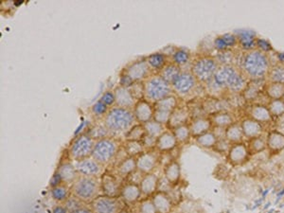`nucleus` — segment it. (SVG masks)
<instances>
[{
    "instance_id": "f257e3e1",
    "label": "nucleus",
    "mask_w": 284,
    "mask_h": 213,
    "mask_svg": "<svg viewBox=\"0 0 284 213\" xmlns=\"http://www.w3.org/2000/svg\"><path fill=\"white\" fill-rule=\"evenodd\" d=\"M249 83L247 77L235 65L220 66L213 80L204 85L208 92L214 97L217 92H230L241 94Z\"/></svg>"
},
{
    "instance_id": "f03ea898",
    "label": "nucleus",
    "mask_w": 284,
    "mask_h": 213,
    "mask_svg": "<svg viewBox=\"0 0 284 213\" xmlns=\"http://www.w3.org/2000/svg\"><path fill=\"white\" fill-rule=\"evenodd\" d=\"M271 67L269 55L256 48L243 53L240 70L249 81H259L266 80Z\"/></svg>"
},
{
    "instance_id": "7ed1b4c3",
    "label": "nucleus",
    "mask_w": 284,
    "mask_h": 213,
    "mask_svg": "<svg viewBox=\"0 0 284 213\" xmlns=\"http://www.w3.org/2000/svg\"><path fill=\"white\" fill-rule=\"evenodd\" d=\"M137 120L133 110L114 106L103 118V124L107 128L111 137L125 136L128 131L136 124Z\"/></svg>"
},
{
    "instance_id": "20e7f679",
    "label": "nucleus",
    "mask_w": 284,
    "mask_h": 213,
    "mask_svg": "<svg viewBox=\"0 0 284 213\" xmlns=\"http://www.w3.org/2000/svg\"><path fill=\"white\" fill-rule=\"evenodd\" d=\"M72 195L80 199L83 203H91L100 195V180L98 177L79 175L71 188Z\"/></svg>"
},
{
    "instance_id": "39448f33",
    "label": "nucleus",
    "mask_w": 284,
    "mask_h": 213,
    "mask_svg": "<svg viewBox=\"0 0 284 213\" xmlns=\"http://www.w3.org/2000/svg\"><path fill=\"white\" fill-rule=\"evenodd\" d=\"M121 142L115 137H106L95 142L91 156L101 165L105 166L111 163L118 155Z\"/></svg>"
},
{
    "instance_id": "423d86ee",
    "label": "nucleus",
    "mask_w": 284,
    "mask_h": 213,
    "mask_svg": "<svg viewBox=\"0 0 284 213\" xmlns=\"http://www.w3.org/2000/svg\"><path fill=\"white\" fill-rule=\"evenodd\" d=\"M219 67L220 65L215 56L205 54L196 57L191 62L189 71L201 85H205L213 80Z\"/></svg>"
},
{
    "instance_id": "0eeeda50",
    "label": "nucleus",
    "mask_w": 284,
    "mask_h": 213,
    "mask_svg": "<svg viewBox=\"0 0 284 213\" xmlns=\"http://www.w3.org/2000/svg\"><path fill=\"white\" fill-rule=\"evenodd\" d=\"M143 84L144 99L154 104L172 94L170 84L166 82L158 73L152 74Z\"/></svg>"
},
{
    "instance_id": "6e6552de",
    "label": "nucleus",
    "mask_w": 284,
    "mask_h": 213,
    "mask_svg": "<svg viewBox=\"0 0 284 213\" xmlns=\"http://www.w3.org/2000/svg\"><path fill=\"white\" fill-rule=\"evenodd\" d=\"M201 85L190 71L183 70L171 84V89L178 99H188L196 93Z\"/></svg>"
},
{
    "instance_id": "1a4fd4ad",
    "label": "nucleus",
    "mask_w": 284,
    "mask_h": 213,
    "mask_svg": "<svg viewBox=\"0 0 284 213\" xmlns=\"http://www.w3.org/2000/svg\"><path fill=\"white\" fill-rule=\"evenodd\" d=\"M95 141L86 133L79 135L73 140L70 148L69 156L73 161L90 157L93 152Z\"/></svg>"
},
{
    "instance_id": "9d476101",
    "label": "nucleus",
    "mask_w": 284,
    "mask_h": 213,
    "mask_svg": "<svg viewBox=\"0 0 284 213\" xmlns=\"http://www.w3.org/2000/svg\"><path fill=\"white\" fill-rule=\"evenodd\" d=\"M178 105L179 99L174 94H171L170 96L157 101L154 104L155 113L153 119L160 124L167 126L170 120V115Z\"/></svg>"
},
{
    "instance_id": "9b49d317",
    "label": "nucleus",
    "mask_w": 284,
    "mask_h": 213,
    "mask_svg": "<svg viewBox=\"0 0 284 213\" xmlns=\"http://www.w3.org/2000/svg\"><path fill=\"white\" fill-rule=\"evenodd\" d=\"M250 157L247 145L244 142L231 144L226 156L227 163L233 168L243 166L249 161Z\"/></svg>"
},
{
    "instance_id": "f8f14e48",
    "label": "nucleus",
    "mask_w": 284,
    "mask_h": 213,
    "mask_svg": "<svg viewBox=\"0 0 284 213\" xmlns=\"http://www.w3.org/2000/svg\"><path fill=\"white\" fill-rule=\"evenodd\" d=\"M147 62L145 59H140L128 64L122 73L127 75L128 77L134 83H140L146 81L152 74Z\"/></svg>"
},
{
    "instance_id": "ddd939ff",
    "label": "nucleus",
    "mask_w": 284,
    "mask_h": 213,
    "mask_svg": "<svg viewBox=\"0 0 284 213\" xmlns=\"http://www.w3.org/2000/svg\"><path fill=\"white\" fill-rule=\"evenodd\" d=\"M118 198L103 194L99 195L90 203L91 210L94 213H118L122 209Z\"/></svg>"
},
{
    "instance_id": "4468645a",
    "label": "nucleus",
    "mask_w": 284,
    "mask_h": 213,
    "mask_svg": "<svg viewBox=\"0 0 284 213\" xmlns=\"http://www.w3.org/2000/svg\"><path fill=\"white\" fill-rule=\"evenodd\" d=\"M73 164L78 173L83 176L100 178V176L104 173L103 172L104 166L101 165L97 160H95L92 156L82 160L73 161Z\"/></svg>"
},
{
    "instance_id": "2eb2a0df",
    "label": "nucleus",
    "mask_w": 284,
    "mask_h": 213,
    "mask_svg": "<svg viewBox=\"0 0 284 213\" xmlns=\"http://www.w3.org/2000/svg\"><path fill=\"white\" fill-rule=\"evenodd\" d=\"M160 161V153L155 150H148L137 157V170L143 174L151 173L156 169L158 162Z\"/></svg>"
},
{
    "instance_id": "dca6fc26",
    "label": "nucleus",
    "mask_w": 284,
    "mask_h": 213,
    "mask_svg": "<svg viewBox=\"0 0 284 213\" xmlns=\"http://www.w3.org/2000/svg\"><path fill=\"white\" fill-rule=\"evenodd\" d=\"M133 113L138 123L145 124L150 120H153L155 106L154 103L148 101L147 99H139L133 108Z\"/></svg>"
},
{
    "instance_id": "f3484780",
    "label": "nucleus",
    "mask_w": 284,
    "mask_h": 213,
    "mask_svg": "<svg viewBox=\"0 0 284 213\" xmlns=\"http://www.w3.org/2000/svg\"><path fill=\"white\" fill-rule=\"evenodd\" d=\"M100 191L103 195L118 197L121 186L118 183V177L111 173L104 172L100 178Z\"/></svg>"
},
{
    "instance_id": "a211bd4d",
    "label": "nucleus",
    "mask_w": 284,
    "mask_h": 213,
    "mask_svg": "<svg viewBox=\"0 0 284 213\" xmlns=\"http://www.w3.org/2000/svg\"><path fill=\"white\" fill-rule=\"evenodd\" d=\"M114 93L116 97V106L133 110L138 99L134 97L133 93L129 88L118 85L114 89Z\"/></svg>"
},
{
    "instance_id": "6ab92c4d",
    "label": "nucleus",
    "mask_w": 284,
    "mask_h": 213,
    "mask_svg": "<svg viewBox=\"0 0 284 213\" xmlns=\"http://www.w3.org/2000/svg\"><path fill=\"white\" fill-rule=\"evenodd\" d=\"M248 117L264 126L268 125L274 121V118L270 113L267 105L263 103L251 104L248 111Z\"/></svg>"
},
{
    "instance_id": "aec40b11",
    "label": "nucleus",
    "mask_w": 284,
    "mask_h": 213,
    "mask_svg": "<svg viewBox=\"0 0 284 213\" xmlns=\"http://www.w3.org/2000/svg\"><path fill=\"white\" fill-rule=\"evenodd\" d=\"M267 151L271 155H279L284 151V133L273 129L266 134Z\"/></svg>"
},
{
    "instance_id": "412c9836",
    "label": "nucleus",
    "mask_w": 284,
    "mask_h": 213,
    "mask_svg": "<svg viewBox=\"0 0 284 213\" xmlns=\"http://www.w3.org/2000/svg\"><path fill=\"white\" fill-rule=\"evenodd\" d=\"M241 128L242 132L244 135V139L251 140L254 138H258L260 136H263L265 132V126L260 124V122L256 121L253 118L246 117L243 118L241 121Z\"/></svg>"
},
{
    "instance_id": "4be33fe9",
    "label": "nucleus",
    "mask_w": 284,
    "mask_h": 213,
    "mask_svg": "<svg viewBox=\"0 0 284 213\" xmlns=\"http://www.w3.org/2000/svg\"><path fill=\"white\" fill-rule=\"evenodd\" d=\"M190 116L191 112L188 106L178 105L170 115V120L167 124V127L170 130H173L174 128L188 124L190 120Z\"/></svg>"
},
{
    "instance_id": "5701e85b",
    "label": "nucleus",
    "mask_w": 284,
    "mask_h": 213,
    "mask_svg": "<svg viewBox=\"0 0 284 213\" xmlns=\"http://www.w3.org/2000/svg\"><path fill=\"white\" fill-rule=\"evenodd\" d=\"M189 124L193 139H196L199 136L212 131L213 128V121L210 116H201L194 118Z\"/></svg>"
},
{
    "instance_id": "b1692460",
    "label": "nucleus",
    "mask_w": 284,
    "mask_h": 213,
    "mask_svg": "<svg viewBox=\"0 0 284 213\" xmlns=\"http://www.w3.org/2000/svg\"><path fill=\"white\" fill-rule=\"evenodd\" d=\"M178 144L173 132L168 129L157 139L156 149L159 153H170L178 146Z\"/></svg>"
},
{
    "instance_id": "393cba45",
    "label": "nucleus",
    "mask_w": 284,
    "mask_h": 213,
    "mask_svg": "<svg viewBox=\"0 0 284 213\" xmlns=\"http://www.w3.org/2000/svg\"><path fill=\"white\" fill-rule=\"evenodd\" d=\"M119 197L127 204H135L142 197V189L140 184L127 182L121 186Z\"/></svg>"
},
{
    "instance_id": "a878e982",
    "label": "nucleus",
    "mask_w": 284,
    "mask_h": 213,
    "mask_svg": "<svg viewBox=\"0 0 284 213\" xmlns=\"http://www.w3.org/2000/svg\"><path fill=\"white\" fill-rule=\"evenodd\" d=\"M213 47L218 52L233 50V48L239 47V42L235 33H226L214 39Z\"/></svg>"
},
{
    "instance_id": "bb28decb",
    "label": "nucleus",
    "mask_w": 284,
    "mask_h": 213,
    "mask_svg": "<svg viewBox=\"0 0 284 213\" xmlns=\"http://www.w3.org/2000/svg\"><path fill=\"white\" fill-rule=\"evenodd\" d=\"M238 42L239 47H241L243 52H248L253 49H256V42H257V35L253 30L248 29H240L235 32Z\"/></svg>"
},
{
    "instance_id": "cd10ccee",
    "label": "nucleus",
    "mask_w": 284,
    "mask_h": 213,
    "mask_svg": "<svg viewBox=\"0 0 284 213\" xmlns=\"http://www.w3.org/2000/svg\"><path fill=\"white\" fill-rule=\"evenodd\" d=\"M158 186H159V178L156 174L153 172L144 174L140 183L142 195L145 197L153 196L158 190Z\"/></svg>"
},
{
    "instance_id": "c85d7f7f",
    "label": "nucleus",
    "mask_w": 284,
    "mask_h": 213,
    "mask_svg": "<svg viewBox=\"0 0 284 213\" xmlns=\"http://www.w3.org/2000/svg\"><path fill=\"white\" fill-rule=\"evenodd\" d=\"M152 201L156 207L158 213H170L172 210L173 203L170 195L163 190H157L156 193L151 196Z\"/></svg>"
},
{
    "instance_id": "c756f323",
    "label": "nucleus",
    "mask_w": 284,
    "mask_h": 213,
    "mask_svg": "<svg viewBox=\"0 0 284 213\" xmlns=\"http://www.w3.org/2000/svg\"><path fill=\"white\" fill-rule=\"evenodd\" d=\"M164 176L170 185H177L181 179V166L179 162L172 159L164 167Z\"/></svg>"
},
{
    "instance_id": "7c9ffc66",
    "label": "nucleus",
    "mask_w": 284,
    "mask_h": 213,
    "mask_svg": "<svg viewBox=\"0 0 284 213\" xmlns=\"http://www.w3.org/2000/svg\"><path fill=\"white\" fill-rule=\"evenodd\" d=\"M57 172L61 175L64 183L66 184H73V182L79 177V173L76 170L73 162H65L62 163L56 170Z\"/></svg>"
},
{
    "instance_id": "2f4dec72",
    "label": "nucleus",
    "mask_w": 284,
    "mask_h": 213,
    "mask_svg": "<svg viewBox=\"0 0 284 213\" xmlns=\"http://www.w3.org/2000/svg\"><path fill=\"white\" fill-rule=\"evenodd\" d=\"M213 121V127L220 128V129H227L228 126L233 124L236 119L234 118V115L226 110L217 112L210 116Z\"/></svg>"
},
{
    "instance_id": "473e14b6",
    "label": "nucleus",
    "mask_w": 284,
    "mask_h": 213,
    "mask_svg": "<svg viewBox=\"0 0 284 213\" xmlns=\"http://www.w3.org/2000/svg\"><path fill=\"white\" fill-rule=\"evenodd\" d=\"M117 174L121 178H127L137 170V158L127 156L123 158L116 167Z\"/></svg>"
},
{
    "instance_id": "72a5a7b5",
    "label": "nucleus",
    "mask_w": 284,
    "mask_h": 213,
    "mask_svg": "<svg viewBox=\"0 0 284 213\" xmlns=\"http://www.w3.org/2000/svg\"><path fill=\"white\" fill-rule=\"evenodd\" d=\"M150 70L154 72H160L163 70V68L169 63L167 61V55L162 52H155L150 54L149 56L145 58Z\"/></svg>"
},
{
    "instance_id": "f704fd0d",
    "label": "nucleus",
    "mask_w": 284,
    "mask_h": 213,
    "mask_svg": "<svg viewBox=\"0 0 284 213\" xmlns=\"http://www.w3.org/2000/svg\"><path fill=\"white\" fill-rule=\"evenodd\" d=\"M262 93L265 95L268 100L282 99L284 96V84L266 81Z\"/></svg>"
},
{
    "instance_id": "c9c22d12",
    "label": "nucleus",
    "mask_w": 284,
    "mask_h": 213,
    "mask_svg": "<svg viewBox=\"0 0 284 213\" xmlns=\"http://www.w3.org/2000/svg\"><path fill=\"white\" fill-rule=\"evenodd\" d=\"M225 138L230 144L243 142L244 135L242 132L241 122L235 121L233 124L225 129Z\"/></svg>"
},
{
    "instance_id": "e433bc0d",
    "label": "nucleus",
    "mask_w": 284,
    "mask_h": 213,
    "mask_svg": "<svg viewBox=\"0 0 284 213\" xmlns=\"http://www.w3.org/2000/svg\"><path fill=\"white\" fill-rule=\"evenodd\" d=\"M182 68L178 67L177 65L173 64L172 62H169L164 68L163 70L160 71L158 74L169 84H172L174 82V80L180 75V73L182 72Z\"/></svg>"
},
{
    "instance_id": "4c0bfd02",
    "label": "nucleus",
    "mask_w": 284,
    "mask_h": 213,
    "mask_svg": "<svg viewBox=\"0 0 284 213\" xmlns=\"http://www.w3.org/2000/svg\"><path fill=\"white\" fill-rule=\"evenodd\" d=\"M248 151L250 153V156H255L259 155L265 150H267V145H266V137L260 136L258 138H254L251 140H248L246 142Z\"/></svg>"
},
{
    "instance_id": "58836bf2",
    "label": "nucleus",
    "mask_w": 284,
    "mask_h": 213,
    "mask_svg": "<svg viewBox=\"0 0 284 213\" xmlns=\"http://www.w3.org/2000/svg\"><path fill=\"white\" fill-rule=\"evenodd\" d=\"M195 140V143L200 146L201 148L204 149H214V147L216 146L217 142H218V137L216 136L215 132L212 130L210 132H207L201 136H199L198 138L194 139Z\"/></svg>"
},
{
    "instance_id": "ea45409f",
    "label": "nucleus",
    "mask_w": 284,
    "mask_h": 213,
    "mask_svg": "<svg viewBox=\"0 0 284 213\" xmlns=\"http://www.w3.org/2000/svg\"><path fill=\"white\" fill-rule=\"evenodd\" d=\"M190 58H191L190 52L187 48L178 47L174 48L173 53L171 54V62L177 65L178 67L182 68L189 63Z\"/></svg>"
},
{
    "instance_id": "a19ab883",
    "label": "nucleus",
    "mask_w": 284,
    "mask_h": 213,
    "mask_svg": "<svg viewBox=\"0 0 284 213\" xmlns=\"http://www.w3.org/2000/svg\"><path fill=\"white\" fill-rule=\"evenodd\" d=\"M122 147L127 156L136 158L146 151L142 141H125Z\"/></svg>"
},
{
    "instance_id": "79ce46f5",
    "label": "nucleus",
    "mask_w": 284,
    "mask_h": 213,
    "mask_svg": "<svg viewBox=\"0 0 284 213\" xmlns=\"http://www.w3.org/2000/svg\"><path fill=\"white\" fill-rule=\"evenodd\" d=\"M267 82L284 84V65L277 64L272 66L266 78Z\"/></svg>"
},
{
    "instance_id": "37998d69",
    "label": "nucleus",
    "mask_w": 284,
    "mask_h": 213,
    "mask_svg": "<svg viewBox=\"0 0 284 213\" xmlns=\"http://www.w3.org/2000/svg\"><path fill=\"white\" fill-rule=\"evenodd\" d=\"M177 140V142L179 144H185L190 141V139L192 138L191 136V132H190V128H189V124H184L181 126L174 128L173 130H171Z\"/></svg>"
},
{
    "instance_id": "c03bdc74",
    "label": "nucleus",
    "mask_w": 284,
    "mask_h": 213,
    "mask_svg": "<svg viewBox=\"0 0 284 213\" xmlns=\"http://www.w3.org/2000/svg\"><path fill=\"white\" fill-rule=\"evenodd\" d=\"M50 194H51V197L58 202H65L70 197L69 185L63 183V184L57 186L55 188H52L50 189Z\"/></svg>"
},
{
    "instance_id": "a18cd8bd",
    "label": "nucleus",
    "mask_w": 284,
    "mask_h": 213,
    "mask_svg": "<svg viewBox=\"0 0 284 213\" xmlns=\"http://www.w3.org/2000/svg\"><path fill=\"white\" fill-rule=\"evenodd\" d=\"M144 128H145V132L147 135L152 136L156 139H158L166 131L165 125L156 122V120H154V119L145 123Z\"/></svg>"
},
{
    "instance_id": "49530a36",
    "label": "nucleus",
    "mask_w": 284,
    "mask_h": 213,
    "mask_svg": "<svg viewBox=\"0 0 284 213\" xmlns=\"http://www.w3.org/2000/svg\"><path fill=\"white\" fill-rule=\"evenodd\" d=\"M145 135H146V132H145L144 125L141 123H136L125 134L124 138H125V141H142Z\"/></svg>"
},
{
    "instance_id": "de8ad7c7",
    "label": "nucleus",
    "mask_w": 284,
    "mask_h": 213,
    "mask_svg": "<svg viewBox=\"0 0 284 213\" xmlns=\"http://www.w3.org/2000/svg\"><path fill=\"white\" fill-rule=\"evenodd\" d=\"M267 107L269 109L270 113L274 118H281L284 115V102L283 99H272L268 100Z\"/></svg>"
},
{
    "instance_id": "09e8293b",
    "label": "nucleus",
    "mask_w": 284,
    "mask_h": 213,
    "mask_svg": "<svg viewBox=\"0 0 284 213\" xmlns=\"http://www.w3.org/2000/svg\"><path fill=\"white\" fill-rule=\"evenodd\" d=\"M87 134L96 142L99 141L100 139L106 138V137H110V134L107 130V128L105 127L104 124L102 125H96L95 127L90 129L89 132H87Z\"/></svg>"
},
{
    "instance_id": "8fccbe9b",
    "label": "nucleus",
    "mask_w": 284,
    "mask_h": 213,
    "mask_svg": "<svg viewBox=\"0 0 284 213\" xmlns=\"http://www.w3.org/2000/svg\"><path fill=\"white\" fill-rule=\"evenodd\" d=\"M109 109L110 108L106 104H104L100 99H99L92 105L91 112L97 118H102V117H105V115L109 111Z\"/></svg>"
},
{
    "instance_id": "3c124183",
    "label": "nucleus",
    "mask_w": 284,
    "mask_h": 213,
    "mask_svg": "<svg viewBox=\"0 0 284 213\" xmlns=\"http://www.w3.org/2000/svg\"><path fill=\"white\" fill-rule=\"evenodd\" d=\"M139 213H158L153 201H152V198H148V197H145L141 201L140 206H139Z\"/></svg>"
},
{
    "instance_id": "603ef678",
    "label": "nucleus",
    "mask_w": 284,
    "mask_h": 213,
    "mask_svg": "<svg viewBox=\"0 0 284 213\" xmlns=\"http://www.w3.org/2000/svg\"><path fill=\"white\" fill-rule=\"evenodd\" d=\"M233 51L232 50H227V51H221L216 54V60L219 63L220 66H226V65H234L232 63L233 61Z\"/></svg>"
},
{
    "instance_id": "864d4df0",
    "label": "nucleus",
    "mask_w": 284,
    "mask_h": 213,
    "mask_svg": "<svg viewBox=\"0 0 284 213\" xmlns=\"http://www.w3.org/2000/svg\"><path fill=\"white\" fill-rule=\"evenodd\" d=\"M82 204H83V202L74 195H71L69 198L65 201V207L69 213H71L73 211H76V210L82 208L83 207Z\"/></svg>"
},
{
    "instance_id": "5fc2aeb1",
    "label": "nucleus",
    "mask_w": 284,
    "mask_h": 213,
    "mask_svg": "<svg viewBox=\"0 0 284 213\" xmlns=\"http://www.w3.org/2000/svg\"><path fill=\"white\" fill-rule=\"evenodd\" d=\"M129 89L133 93L134 97L138 100L144 99V84H143V82L135 83L134 85L129 87Z\"/></svg>"
},
{
    "instance_id": "6e6d98bb",
    "label": "nucleus",
    "mask_w": 284,
    "mask_h": 213,
    "mask_svg": "<svg viewBox=\"0 0 284 213\" xmlns=\"http://www.w3.org/2000/svg\"><path fill=\"white\" fill-rule=\"evenodd\" d=\"M100 100L106 104L109 108L113 107V105L116 104V97H115V93L114 90H106L102 96L100 97Z\"/></svg>"
},
{
    "instance_id": "4d7b16f0",
    "label": "nucleus",
    "mask_w": 284,
    "mask_h": 213,
    "mask_svg": "<svg viewBox=\"0 0 284 213\" xmlns=\"http://www.w3.org/2000/svg\"><path fill=\"white\" fill-rule=\"evenodd\" d=\"M230 145L231 144L227 142L226 138L219 139L216 146L214 147V151L219 153V154H225L227 156V152H228V150L230 148Z\"/></svg>"
},
{
    "instance_id": "13d9d810",
    "label": "nucleus",
    "mask_w": 284,
    "mask_h": 213,
    "mask_svg": "<svg viewBox=\"0 0 284 213\" xmlns=\"http://www.w3.org/2000/svg\"><path fill=\"white\" fill-rule=\"evenodd\" d=\"M256 48L266 54H269L271 51H273V47H271V44L264 39H260V38L257 39Z\"/></svg>"
},
{
    "instance_id": "bf43d9fd",
    "label": "nucleus",
    "mask_w": 284,
    "mask_h": 213,
    "mask_svg": "<svg viewBox=\"0 0 284 213\" xmlns=\"http://www.w3.org/2000/svg\"><path fill=\"white\" fill-rule=\"evenodd\" d=\"M142 144L145 148L146 151L148 150H155L156 147V142H157V139L152 137V136H149V135H145L144 138L142 139Z\"/></svg>"
},
{
    "instance_id": "052dcab7",
    "label": "nucleus",
    "mask_w": 284,
    "mask_h": 213,
    "mask_svg": "<svg viewBox=\"0 0 284 213\" xmlns=\"http://www.w3.org/2000/svg\"><path fill=\"white\" fill-rule=\"evenodd\" d=\"M134 84H135V83H134V82H133V81L128 77L127 75H125L124 73L121 72V74H120V78H119V85L129 88L130 86H132Z\"/></svg>"
},
{
    "instance_id": "680f3d73",
    "label": "nucleus",
    "mask_w": 284,
    "mask_h": 213,
    "mask_svg": "<svg viewBox=\"0 0 284 213\" xmlns=\"http://www.w3.org/2000/svg\"><path fill=\"white\" fill-rule=\"evenodd\" d=\"M63 183H64V181H63L61 175H60V174H59V173L56 171V172L54 173V175H53V176L51 177V179H50L49 186H50V188L52 189V188H55L57 186L63 184Z\"/></svg>"
},
{
    "instance_id": "e2e57ef3",
    "label": "nucleus",
    "mask_w": 284,
    "mask_h": 213,
    "mask_svg": "<svg viewBox=\"0 0 284 213\" xmlns=\"http://www.w3.org/2000/svg\"><path fill=\"white\" fill-rule=\"evenodd\" d=\"M94 213L93 211L91 209H88V208H85V207H82L76 211H73L71 213Z\"/></svg>"
},
{
    "instance_id": "0e129e2a",
    "label": "nucleus",
    "mask_w": 284,
    "mask_h": 213,
    "mask_svg": "<svg viewBox=\"0 0 284 213\" xmlns=\"http://www.w3.org/2000/svg\"><path fill=\"white\" fill-rule=\"evenodd\" d=\"M53 213H69V212L65 206H57L53 210Z\"/></svg>"
},
{
    "instance_id": "69168bd1",
    "label": "nucleus",
    "mask_w": 284,
    "mask_h": 213,
    "mask_svg": "<svg viewBox=\"0 0 284 213\" xmlns=\"http://www.w3.org/2000/svg\"><path fill=\"white\" fill-rule=\"evenodd\" d=\"M118 213H129V211H128L127 209H125V208H122L119 212Z\"/></svg>"
},
{
    "instance_id": "338daca9",
    "label": "nucleus",
    "mask_w": 284,
    "mask_h": 213,
    "mask_svg": "<svg viewBox=\"0 0 284 213\" xmlns=\"http://www.w3.org/2000/svg\"><path fill=\"white\" fill-rule=\"evenodd\" d=\"M283 99V101H284V97H283V99Z\"/></svg>"
},
{
    "instance_id": "774afa93",
    "label": "nucleus",
    "mask_w": 284,
    "mask_h": 213,
    "mask_svg": "<svg viewBox=\"0 0 284 213\" xmlns=\"http://www.w3.org/2000/svg\"><path fill=\"white\" fill-rule=\"evenodd\" d=\"M139 213V212H138V213Z\"/></svg>"
}]
</instances>
